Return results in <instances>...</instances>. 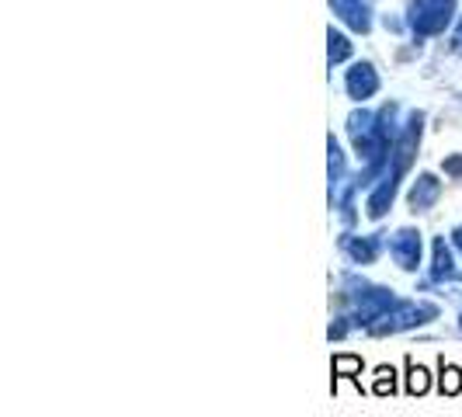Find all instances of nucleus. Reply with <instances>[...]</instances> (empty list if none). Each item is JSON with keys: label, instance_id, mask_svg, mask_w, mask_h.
<instances>
[{"label": "nucleus", "instance_id": "1", "mask_svg": "<svg viewBox=\"0 0 462 417\" xmlns=\"http://www.w3.org/2000/svg\"><path fill=\"white\" fill-rule=\"evenodd\" d=\"M439 320V306L435 302H396L393 310L379 320L375 327H369L375 338H386V334H400V330H414Z\"/></svg>", "mask_w": 462, "mask_h": 417}, {"label": "nucleus", "instance_id": "17", "mask_svg": "<svg viewBox=\"0 0 462 417\" xmlns=\"http://www.w3.org/2000/svg\"><path fill=\"white\" fill-rule=\"evenodd\" d=\"M441 167H445V174H448V178H462V157H448Z\"/></svg>", "mask_w": 462, "mask_h": 417}, {"label": "nucleus", "instance_id": "12", "mask_svg": "<svg viewBox=\"0 0 462 417\" xmlns=\"http://www.w3.org/2000/svg\"><path fill=\"white\" fill-rule=\"evenodd\" d=\"M431 390V372L424 366H414V358H407V394L420 396Z\"/></svg>", "mask_w": 462, "mask_h": 417}, {"label": "nucleus", "instance_id": "5", "mask_svg": "<svg viewBox=\"0 0 462 417\" xmlns=\"http://www.w3.org/2000/svg\"><path fill=\"white\" fill-rule=\"evenodd\" d=\"M441 195V181L435 178V174H420L414 185H411V191H407V206H411V212H428V208L439 202Z\"/></svg>", "mask_w": 462, "mask_h": 417}, {"label": "nucleus", "instance_id": "10", "mask_svg": "<svg viewBox=\"0 0 462 417\" xmlns=\"http://www.w3.org/2000/svg\"><path fill=\"white\" fill-rule=\"evenodd\" d=\"M330 372H334V390H337V379L358 383V375H362V358H358V355H334ZM358 386H362V383H358Z\"/></svg>", "mask_w": 462, "mask_h": 417}, {"label": "nucleus", "instance_id": "16", "mask_svg": "<svg viewBox=\"0 0 462 417\" xmlns=\"http://www.w3.org/2000/svg\"><path fill=\"white\" fill-rule=\"evenodd\" d=\"M347 327H351V320H347V317H337V320L330 324V330H327V334H330V341H341V338L347 334Z\"/></svg>", "mask_w": 462, "mask_h": 417}, {"label": "nucleus", "instance_id": "4", "mask_svg": "<svg viewBox=\"0 0 462 417\" xmlns=\"http://www.w3.org/2000/svg\"><path fill=\"white\" fill-rule=\"evenodd\" d=\"M330 7L355 32H369L372 28V0H330Z\"/></svg>", "mask_w": 462, "mask_h": 417}, {"label": "nucleus", "instance_id": "15", "mask_svg": "<svg viewBox=\"0 0 462 417\" xmlns=\"http://www.w3.org/2000/svg\"><path fill=\"white\" fill-rule=\"evenodd\" d=\"M327 42H330V67H334V63H341V60H347V52H351V46H347L345 35H337V32L330 28Z\"/></svg>", "mask_w": 462, "mask_h": 417}, {"label": "nucleus", "instance_id": "18", "mask_svg": "<svg viewBox=\"0 0 462 417\" xmlns=\"http://www.w3.org/2000/svg\"><path fill=\"white\" fill-rule=\"evenodd\" d=\"M452 49H456V52H462V22H459V28H456V39H452Z\"/></svg>", "mask_w": 462, "mask_h": 417}, {"label": "nucleus", "instance_id": "8", "mask_svg": "<svg viewBox=\"0 0 462 417\" xmlns=\"http://www.w3.org/2000/svg\"><path fill=\"white\" fill-rule=\"evenodd\" d=\"M396 185H400V178H396L393 171H386L383 178H379V185L372 188V195H369V219H383L386 216V208L393 206V199H396Z\"/></svg>", "mask_w": 462, "mask_h": 417}, {"label": "nucleus", "instance_id": "11", "mask_svg": "<svg viewBox=\"0 0 462 417\" xmlns=\"http://www.w3.org/2000/svg\"><path fill=\"white\" fill-rule=\"evenodd\" d=\"M439 390L441 396H456L462 394V369L459 366H452V362H439Z\"/></svg>", "mask_w": 462, "mask_h": 417}, {"label": "nucleus", "instance_id": "19", "mask_svg": "<svg viewBox=\"0 0 462 417\" xmlns=\"http://www.w3.org/2000/svg\"><path fill=\"white\" fill-rule=\"evenodd\" d=\"M452 244L462 251V227H456V230H452Z\"/></svg>", "mask_w": 462, "mask_h": 417}, {"label": "nucleus", "instance_id": "3", "mask_svg": "<svg viewBox=\"0 0 462 417\" xmlns=\"http://www.w3.org/2000/svg\"><path fill=\"white\" fill-rule=\"evenodd\" d=\"M420 251H424V240H420V233L414 227H403V230H396L390 236V255H393V261L403 272L420 268Z\"/></svg>", "mask_w": 462, "mask_h": 417}, {"label": "nucleus", "instance_id": "9", "mask_svg": "<svg viewBox=\"0 0 462 417\" xmlns=\"http://www.w3.org/2000/svg\"><path fill=\"white\" fill-rule=\"evenodd\" d=\"M431 282H459L452 247L445 244V236H435V244H431Z\"/></svg>", "mask_w": 462, "mask_h": 417}, {"label": "nucleus", "instance_id": "14", "mask_svg": "<svg viewBox=\"0 0 462 417\" xmlns=\"http://www.w3.org/2000/svg\"><path fill=\"white\" fill-rule=\"evenodd\" d=\"M372 394H375V396H393L396 394V372L390 369V366H379V369H375Z\"/></svg>", "mask_w": 462, "mask_h": 417}, {"label": "nucleus", "instance_id": "20", "mask_svg": "<svg viewBox=\"0 0 462 417\" xmlns=\"http://www.w3.org/2000/svg\"><path fill=\"white\" fill-rule=\"evenodd\" d=\"M459 330H462V320H459Z\"/></svg>", "mask_w": 462, "mask_h": 417}, {"label": "nucleus", "instance_id": "13", "mask_svg": "<svg viewBox=\"0 0 462 417\" xmlns=\"http://www.w3.org/2000/svg\"><path fill=\"white\" fill-rule=\"evenodd\" d=\"M327 153H330V195H334V188L341 185V178H345V153H341V146L334 143V136L327 143Z\"/></svg>", "mask_w": 462, "mask_h": 417}, {"label": "nucleus", "instance_id": "2", "mask_svg": "<svg viewBox=\"0 0 462 417\" xmlns=\"http://www.w3.org/2000/svg\"><path fill=\"white\" fill-rule=\"evenodd\" d=\"M452 4L456 0H414L411 24H414L417 35H435V32H441L448 24V18H452Z\"/></svg>", "mask_w": 462, "mask_h": 417}, {"label": "nucleus", "instance_id": "6", "mask_svg": "<svg viewBox=\"0 0 462 417\" xmlns=\"http://www.w3.org/2000/svg\"><path fill=\"white\" fill-rule=\"evenodd\" d=\"M345 88L355 101H365V97H372V94L379 91V77H375L372 63H355V67L347 70Z\"/></svg>", "mask_w": 462, "mask_h": 417}, {"label": "nucleus", "instance_id": "7", "mask_svg": "<svg viewBox=\"0 0 462 417\" xmlns=\"http://www.w3.org/2000/svg\"><path fill=\"white\" fill-rule=\"evenodd\" d=\"M383 233H372V236H341V251H345L355 264H372L375 257H379V247H383V240H379Z\"/></svg>", "mask_w": 462, "mask_h": 417}]
</instances>
